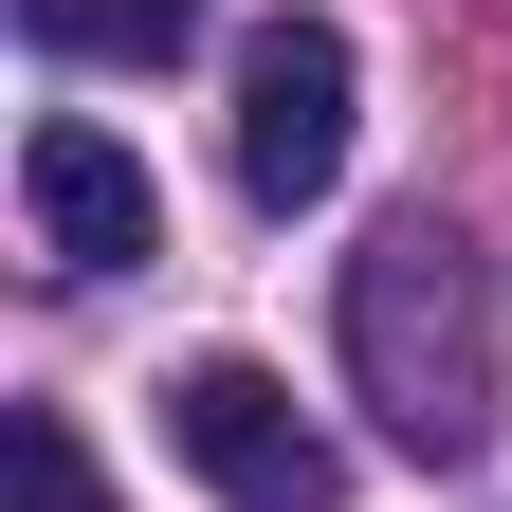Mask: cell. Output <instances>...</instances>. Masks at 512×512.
Returning <instances> with one entry per match:
<instances>
[{
  "label": "cell",
  "instance_id": "obj_6",
  "mask_svg": "<svg viewBox=\"0 0 512 512\" xmlns=\"http://www.w3.org/2000/svg\"><path fill=\"white\" fill-rule=\"evenodd\" d=\"M0 476H19V512H110V494H92V439L55 421V403H19V421H0Z\"/></svg>",
  "mask_w": 512,
  "mask_h": 512
},
{
  "label": "cell",
  "instance_id": "obj_2",
  "mask_svg": "<svg viewBox=\"0 0 512 512\" xmlns=\"http://www.w3.org/2000/svg\"><path fill=\"white\" fill-rule=\"evenodd\" d=\"M165 439H183V476H202L220 512H330V494H348L330 421H311L275 366H238V348H202V366L165 384Z\"/></svg>",
  "mask_w": 512,
  "mask_h": 512
},
{
  "label": "cell",
  "instance_id": "obj_3",
  "mask_svg": "<svg viewBox=\"0 0 512 512\" xmlns=\"http://www.w3.org/2000/svg\"><path fill=\"white\" fill-rule=\"evenodd\" d=\"M348 37L330 19H256L238 37V202L256 220H311V202H330V183H348Z\"/></svg>",
  "mask_w": 512,
  "mask_h": 512
},
{
  "label": "cell",
  "instance_id": "obj_4",
  "mask_svg": "<svg viewBox=\"0 0 512 512\" xmlns=\"http://www.w3.org/2000/svg\"><path fill=\"white\" fill-rule=\"evenodd\" d=\"M19 220H37L55 275H128V256H165V183H147V147H128V128L37 110V128H19Z\"/></svg>",
  "mask_w": 512,
  "mask_h": 512
},
{
  "label": "cell",
  "instance_id": "obj_1",
  "mask_svg": "<svg viewBox=\"0 0 512 512\" xmlns=\"http://www.w3.org/2000/svg\"><path fill=\"white\" fill-rule=\"evenodd\" d=\"M348 384L384 403V439L439 458V476L494 439V311H476V256L439 220H384L348 256Z\"/></svg>",
  "mask_w": 512,
  "mask_h": 512
},
{
  "label": "cell",
  "instance_id": "obj_5",
  "mask_svg": "<svg viewBox=\"0 0 512 512\" xmlns=\"http://www.w3.org/2000/svg\"><path fill=\"white\" fill-rule=\"evenodd\" d=\"M37 55H128V74H165L183 37H202V0H19Z\"/></svg>",
  "mask_w": 512,
  "mask_h": 512
}]
</instances>
